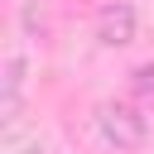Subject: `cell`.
<instances>
[{
  "label": "cell",
  "instance_id": "7a4b0ae2",
  "mask_svg": "<svg viewBox=\"0 0 154 154\" xmlns=\"http://www.w3.org/2000/svg\"><path fill=\"white\" fill-rule=\"evenodd\" d=\"M135 29H140V14L130 0H106L96 10V43L101 48H125L135 43Z\"/></svg>",
  "mask_w": 154,
  "mask_h": 154
},
{
  "label": "cell",
  "instance_id": "6da1fadb",
  "mask_svg": "<svg viewBox=\"0 0 154 154\" xmlns=\"http://www.w3.org/2000/svg\"><path fill=\"white\" fill-rule=\"evenodd\" d=\"M96 130L111 149H140L149 140V116L135 101H101L96 106Z\"/></svg>",
  "mask_w": 154,
  "mask_h": 154
},
{
  "label": "cell",
  "instance_id": "3957f363",
  "mask_svg": "<svg viewBox=\"0 0 154 154\" xmlns=\"http://www.w3.org/2000/svg\"><path fill=\"white\" fill-rule=\"evenodd\" d=\"M19 87H24V58H10L5 63V96H19Z\"/></svg>",
  "mask_w": 154,
  "mask_h": 154
},
{
  "label": "cell",
  "instance_id": "277c9868",
  "mask_svg": "<svg viewBox=\"0 0 154 154\" xmlns=\"http://www.w3.org/2000/svg\"><path fill=\"white\" fill-rule=\"evenodd\" d=\"M130 87H135L140 96H154V63H140V67L130 72Z\"/></svg>",
  "mask_w": 154,
  "mask_h": 154
}]
</instances>
